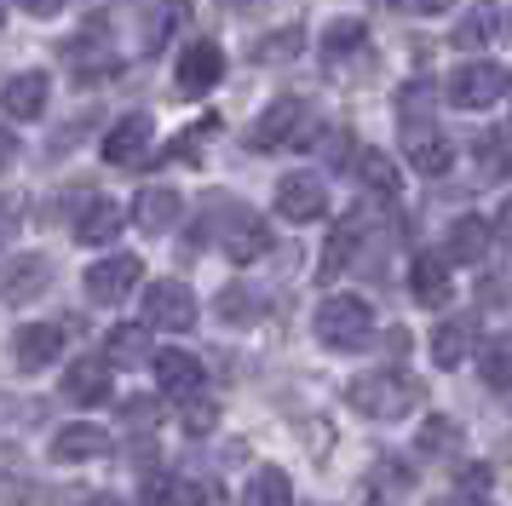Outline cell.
I'll return each mask as SVG.
<instances>
[{
	"mask_svg": "<svg viewBox=\"0 0 512 506\" xmlns=\"http://www.w3.org/2000/svg\"><path fill=\"white\" fill-rule=\"evenodd\" d=\"M449 41L461 46V52H478V46H489V41H495V12H489V6H472V12L455 23V35H449Z\"/></svg>",
	"mask_w": 512,
	"mask_h": 506,
	"instance_id": "obj_29",
	"label": "cell"
},
{
	"mask_svg": "<svg viewBox=\"0 0 512 506\" xmlns=\"http://www.w3.org/2000/svg\"><path fill=\"white\" fill-rule=\"evenodd\" d=\"M47 288H52V259L47 253H24V259L0 265V299H6V305H29V299L47 294Z\"/></svg>",
	"mask_w": 512,
	"mask_h": 506,
	"instance_id": "obj_9",
	"label": "cell"
},
{
	"mask_svg": "<svg viewBox=\"0 0 512 506\" xmlns=\"http://www.w3.org/2000/svg\"><path fill=\"white\" fill-rule=\"evenodd\" d=\"M219 6H231V12H254L259 0H219Z\"/></svg>",
	"mask_w": 512,
	"mask_h": 506,
	"instance_id": "obj_41",
	"label": "cell"
},
{
	"mask_svg": "<svg viewBox=\"0 0 512 506\" xmlns=\"http://www.w3.org/2000/svg\"><path fill=\"white\" fill-rule=\"evenodd\" d=\"M403 150H409V161H415V173H426V179L449 173V161H455L449 138H443L432 121H420V127H403Z\"/></svg>",
	"mask_w": 512,
	"mask_h": 506,
	"instance_id": "obj_15",
	"label": "cell"
},
{
	"mask_svg": "<svg viewBox=\"0 0 512 506\" xmlns=\"http://www.w3.org/2000/svg\"><path fill=\"white\" fill-rule=\"evenodd\" d=\"M489 253V225L472 213V219H455V230H449V259L455 265H478Z\"/></svg>",
	"mask_w": 512,
	"mask_h": 506,
	"instance_id": "obj_24",
	"label": "cell"
},
{
	"mask_svg": "<svg viewBox=\"0 0 512 506\" xmlns=\"http://www.w3.org/2000/svg\"><path fill=\"white\" fill-rule=\"evenodd\" d=\"M18 236V196H0V248Z\"/></svg>",
	"mask_w": 512,
	"mask_h": 506,
	"instance_id": "obj_36",
	"label": "cell"
},
{
	"mask_svg": "<svg viewBox=\"0 0 512 506\" xmlns=\"http://www.w3.org/2000/svg\"><path fill=\"white\" fill-rule=\"evenodd\" d=\"M47 92H52L47 75H41V69H24V75H12V81L0 87V110L12 115V121H35V115L47 110Z\"/></svg>",
	"mask_w": 512,
	"mask_h": 506,
	"instance_id": "obj_17",
	"label": "cell"
},
{
	"mask_svg": "<svg viewBox=\"0 0 512 506\" xmlns=\"http://www.w3.org/2000/svg\"><path fill=\"white\" fill-rule=\"evenodd\" d=\"M64 397L70 403H110V363L104 357H75L64 374Z\"/></svg>",
	"mask_w": 512,
	"mask_h": 506,
	"instance_id": "obj_19",
	"label": "cell"
},
{
	"mask_svg": "<svg viewBox=\"0 0 512 506\" xmlns=\"http://www.w3.org/2000/svg\"><path fill=\"white\" fill-rule=\"evenodd\" d=\"M156 351H150V328L144 322H121L116 334L104 340V363L110 368H139V363H150Z\"/></svg>",
	"mask_w": 512,
	"mask_h": 506,
	"instance_id": "obj_20",
	"label": "cell"
},
{
	"mask_svg": "<svg viewBox=\"0 0 512 506\" xmlns=\"http://www.w3.org/2000/svg\"><path fill=\"white\" fill-rule=\"evenodd\" d=\"M179 426H185L190 437H208L213 426H219V403H213V397H202V391H196V397H185V403H179Z\"/></svg>",
	"mask_w": 512,
	"mask_h": 506,
	"instance_id": "obj_32",
	"label": "cell"
},
{
	"mask_svg": "<svg viewBox=\"0 0 512 506\" xmlns=\"http://www.w3.org/2000/svg\"><path fill=\"white\" fill-rule=\"evenodd\" d=\"M139 506H185V489H179L173 478H162V472H156V478L139 489Z\"/></svg>",
	"mask_w": 512,
	"mask_h": 506,
	"instance_id": "obj_35",
	"label": "cell"
},
{
	"mask_svg": "<svg viewBox=\"0 0 512 506\" xmlns=\"http://www.w3.org/2000/svg\"><path fill=\"white\" fill-rule=\"evenodd\" d=\"M259 305H265V299H259L248 282H231V288L219 294V322H225V328H248V322H259Z\"/></svg>",
	"mask_w": 512,
	"mask_h": 506,
	"instance_id": "obj_26",
	"label": "cell"
},
{
	"mask_svg": "<svg viewBox=\"0 0 512 506\" xmlns=\"http://www.w3.org/2000/svg\"><path fill=\"white\" fill-rule=\"evenodd\" d=\"M478 374H484L495 391H512V340H489L478 351Z\"/></svg>",
	"mask_w": 512,
	"mask_h": 506,
	"instance_id": "obj_30",
	"label": "cell"
},
{
	"mask_svg": "<svg viewBox=\"0 0 512 506\" xmlns=\"http://www.w3.org/2000/svg\"><path fill=\"white\" fill-rule=\"evenodd\" d=\"M409 294H415L420 305H443V299H449V259L420 253L415 271H409Z\"/></svg>",
	"mask_w": 512,
	"mask_h": 506,
	"instance_id": "obj_22",
	"label": "cell"
},
{
	"mask_svg": "<svg viewBox=\"0 0 512 506\" xmlns=\"http://www.w3.org/2000/svg\"><path fill=\"white\" fill-rule=\"evenodd\" d=\"M484 489H489V472H484V466H466V472H461V495H472V501H478Z\"/></svg>",
	"mask_w": 512,
	"mask_h": 506,
	"instance_id": "obj_37",
	"label": "cell"
},
{
	"mask_svg": "<svg viewBox=\"0 0 512 506\" xmlns=\"http://www.w3.org/2000/svg\"><path fill=\"white\" fill-rule=\"evenodd\" d=\"M87 506H127V501H121V495H93Z\"/></svg>",
	"mask_w": 512,
	"mask_h": 506,
	"instance_id": "obj_42",
	"label": "cell"
},
{
	"mask_svg": "<svg viewBox=\"0 0 512 506\" xmlns=\"http://www.w3.org/2000/svg\"><path fill=\"white\" fill-rule=\"evenodd\" d=\"M455 443H461V426H455V420H443V414H432V420L420 426V449H426V455H449Z\"/></svg>",
	"mask_w": 512,
	"mask_h": 506,
	"instance_id": "obj_33",
	"label": "cell"
},
{
	"mask_svg": "<svg viewBox=\"0 0 512 506\" xmlns=\"http://www.w3.org/2000/svg\"><path fill=\"white\" fill-rule=\"evenodd\" d=\"M351 167H357V179L369 184V190H380V196H392V190H397V167H392L386 150H357Z\"/></svg>",
	"mask_w": 512,
	"mask_h": 506,
	"instance_id": "obj_28",
	"label": "cell"
},
{
	"mask_svg": "<svg viewBox=\"0 0 512 506\" xmlns=\"http://www.w3.org/2000/svg\"><path fill=\"white\" fill-rule=\"evenodd\" d=\"M466 351H472V322H443L432 334V363L438 368H461Z\"/></svg>",
	"mask_w": 512,
	"mask_h": 506,
	"instance_id": "obj_25",
	"label": "cell"
},
{
	"mask_svg": "<svg viewBox=\"0 0 512 506\" xmlns=\"http://www.w3.org/2000/svg\"><path fill=\"white\" fill-rule=\"evenodd\" d=\"M369 334H374L369 299H357V294H328L323 305H317V340H323L328 351H357Z\"/></svg>",
	"mask_w": 512,
	"mask_h": 506,
	"instance_id": "obj_2",
	"label": "cell"
},
{
	"mask_svg": "<svg viewBox=\"0 0 512 506\" xmlns=\"http://www.w3.org/2000/svg\"><path fill=\"white\" fill-rule=\"evenodd\" d=\"M133 282H139V259H133V253H110V259L87 265V299H93V305H116V299H127L133 294Z\"/></svg>",
	"mask_w": 512,
	"mask_h": 506,
	"instance_id": "obj_10",
	"label": "cell"
},
{
	"mask_svg": "<svg viewBox=\"0 0 512 506\" xmlns=\"http://www.w3.org/2000/svg\"><path fill=\"white\" fill-rule=\"evenodd\" d=\"M501 242H507V248H512V202L501 207Z\"/></svg>",
	"mask_w": 512,
	"mask_h": 506,
	"instance_id": "obj_40",
	"label": "cell"
},
{
	"mask_svg": "<svg viewBox=\"0 0 512 506\" xmlns=\"http://www.w3.org/2000/svg\"><path fill=\"white\" fill-rule=\"evenodd\" d=\"M179 213H185L179 190H167V184H150V190H139V196H133V219H127V225H139L144 236H162V230L179 225Z\"/></svg>",
	"mask_w": 512,
	"mask_h": 506,
	"instance_id": "obj_12",
	"label": "cell"
},
{
	"mask_svg": "<svg viewBox=\"0 0 512 506\" xmlns=\"http://www.w3.org/2000/svg\"><path fill=\"white\" fill-rule=\"evenodd\" d=\"M98 455H110V432H104V426H93V420L58 426V437H52V460L81 466V460H98Z\"/></svg>",
	"mask_w": 512,
	"mask_h": 506,
	"instance_id": "obj_16",
	"label": "cell"
},
{
	"mask_svg": "<svg viewBox=\"0 0 512 506\" xmlns=\"http://www.w3.org/2000/svg\"><path fill=\"white\" fill-rule=\"evenodd\" d=\"M58 351H64V328L58 322H29V328H18V340H12V363L24 368V374H41Z\"/></svg>",
	"mask_w": 512,
	"mask_h": 506,
	"instance_id": "obj_11",
	"label": "cell"
},
{
	"mask_svg": "<svg viewBox=\"0 0 512 506\" xmlns=\"http://www.w3.org/2000/svg\"><path fill=\"white\" fill-rule=\"evenodd\" d=\"M150 138H156V121H150V115H121L116 127L104 133V161H110V167H133V161L150 150Z\"/></svg>",
	"mask_w": 512,
	"mask_h": 506,
	"instance_id": "obj_13",
	"label": "cell"
},
{
	"mask_svg": "<svg viewBox=\"0 0 512 506\" xmlns=\"http://www.w3.org/2000/svg\"><path fill=\"white\" fill-rule=\"evenodd\" d=\"M179 18H185V0H167V12H156V18H150V29H144V52H162Z\"/></svg>",
	"mask_w": 512,
	"mask_h": 506,
	"instance_id": "obj_34",
	"label": "cell"
},
{
	"mask_svg": "<svg viewBox=\"0 0 512 506\" xmlns=\"http://www.w3.org/2000/svg\"><path fill=\"white\" fill-rule=\"evenodd\" d=\"M507 92H512V75L501 64H489V58L449 69V81H443V98H449L455 110H489V104L507 98Z\"/></svg>",
	"mask_w": 512,
	"mask_h": 506,
	"instance_id": "obj_3",
	"label": "cell"
},
{
	"mask_svg": "<svg viewBox=\"0 0 512 506\" xmlns=\"http://www.w3.org/2000/svg\"><path fill=\"white\" fill-rule=\"evenodd\" d=\"M18 161V138H12V127H0V167H12Z\"/></svg>",
	"mask_w": 512,
	"mask_h": 506,
	"instance_id": "obj_39",
	"label": "cell"
},
{
	"mask_svg": "<svg viewBox=\"0 0 512 506\" xmlns=\"http://www.w3.org/2000/svg\"><path fill=\"white\" fill-rule=\"evenodd\" d=\"M121 230H127V219H121V207L104 202V196L81 202V213H75V242H81V248H110Z\"/></svg>",
	"mask_w": 512,
	"mask_h": 506,
	"instance_id": "obj_14",
	"label": "cell"
},
{
	"mask_svg": "<svg viewBox=\"0 0 512 506\" xmlns=\"http://www.w3.org/2000/svg\"><path fill=\"white\" fill-rule=\"evenodd\" d=\"M346 403L369 420H403V414L420 403V386L397 368H374V374H357L346 386Z\"/></svg>",
	"mask_w": 512,
	"mask_h": 506,
	"instance_id": "obj_1",
	"label": "cell"
},
{
	"mask_svg": "<svg viewBox=\"0 0 512 506\" xmlns=\"http://www.w3.org/2000/svg\"><path fill=\"white\" fill-rule=\"evenodd\" d=\"M242 506H294V483L282 466H259L248 489H242Z\"/></svg>",
	"mask_w": 512,
	"mask_h": 506,
	"instance_id": "obj_23",
	"label": "cell"
},
{
	"mask_svg": "<svg viewBox=\"0 0 512 506\" xmlns=\"http://www.w3.org/2000/svg\"><path fill=\"white\" fill-rule=\"evenodd\" d=\"M150 368H156L162 391H173V397H196L202 391V357L196 351H156Z\"/></svg>",
	"mask_w": 512,
	"mask_h": 506,
	"instance_id": "obj_18",
	"label": "cell"
},
{
	"mask_svg": "<svg viewBox=\"0 0 512 506\" xmlns=\"http://www.w3.org/2000/svg\"><path fill=\"white\" fill-rule=\"evenodd\" d=\"M363 41H369V29H363L357 18L328 23V29H323V58H351V52H357Z\"/></svg>",
	"mask_w": 512,
	"mask_h": 506,
	"instance_id": "obj_31",
	"label": "cell"
},
{
	"mask_svg": "<svg viewBox=\"0 0 512 506\" xmlns=\"http://www.w3.org/2000/svg\"><path fill=\"white\" fill-rule=\"evenodd\" d=\"M300 46H305V29H300V23L271 29L265 41H254V64H288V58H300Z\"/></svg>",
	"mask_w": 512,
	"mask_h": 506,
	"instance_id": "obj_27",
	"label": "cell"
},
{
	"mask_svg": "<svg viewBox=\"0 0 512 506\" xmlns=\"http://www.w3.org/2000/svg\"><path fill=\"white\" fill-rule=\"evenodd\" d=\"M196 322V294L185 282H150L144 288V328H167V334H185Z\"/></svg>",
	"mask_w": 512,
	"mask_h": 506,
	"instance_id": "obj_5",
	"label": "cell"
},
{
	"mask_svg": "<svg viewBox=\"0 0 512 506\" xmlns=\"http://www.w3.org/2000/svg\"><path fill=\"white\" fill-rule=\"evenodd\" d=\"M305 121H311V110H305V98H277L271 110L254 121V133H248V144L254 150H277V144H305Z\"/></svg>",
	"mask_w": 512,
	"mask_h": 506,
	"instance_id": "obj_6",
	"label": "cell"
},
{
	"mask_svg": "<svg viewBox=\"0 0 512 506\" xmlns=\"http://www.w3.org/2000/svg\"><path fill=\"white\" fill-rule=\"evenodd\" d=\"M420 12H443V6H449V0H415Z\"/></svg>",
	"mask_w": 512,
	"mask_h": 506,
	"instance_id": "obj_43",
	"label": "cell"
},
{
	"mask_svg": "<svg viewBox=\"0 0 512 506\" xmlns=\"http://www.w3.org/2000/svg\"><path fill=\"white\" fill-rule=\"evenodd\" d=\"M219 75H225V52H219L213 41H190L185 52H179L173 87H179V98H202V92L219 87Z\"/></svg>",
	"mask_w": 512,
	"mask_h": 506,
	"instance_id": "obj_7",
	"label": "cell"
},
{
	"mask_svg": "<svg viewBox=\"0 0 512 506\" xmlns=\"http://www.w3.org/2000/svg\"><path fill=\"white\" fill-rule=\"evenodd\" d=\"M357 236H363V213L340 219V230L328 236V248H323V265H317V276H323V282H334L340 271H351V259H357Z\"/></svg>",
	"mask_w": 512,
	"mask_h": 506,
	"instance_id": "obj_21",
	"label": "cell"
},
{
	"mask_svg": "<svg viewBox=\"0 0 512 506\" xmlns=\"http://www.w3.org/2000/svg\"><path fill=\"white\" fill-rule=\"evenodd\" d=\"M0 23H6V6H0Z\"/></svg>",
	"mask_w": 512,
	"mask_h": 506,
	"instance_id": "obj_44",
	"label": "cell"
},
{
	"mask_svg": "<svg viewBox=\"0 0 512 506\" xmlns=\"http://www.w3.org/2000/svg\"><path fill=\"white\" fill-rule=\"evenodd\" d=\"M277 213H282V219H294V225L323 219V213H328L323 179H317V173H282V179H277Z\"/></svg>",
	"mask_w": 512,
	"mask_h": 506,
	"instance_id": "obj_8",
	"label": "cell"
},
{
	"mask_svg": "<svg viewBox=\"0 0 512 506\" xmlns=\"http://www.w3.org/2000/svg\"><path fill=\"white\" fill-rule=\"evenodd\" d=\"M219 207H225L219 242H225V253H231V265H254L259 253L271 248V225L259 219L254 207H242V202H219Z\"/></svg>",
	"mask_w": 512,
	"mask_h": 506,
	"instance_id": "obj_4",
	"label": "cell"
},
{
	"mask_svg": "<svg viewBox=\"0 0 512 506\" xmlns=\"http://www.w3.org/2000/svg\"><path fill=\"white\" fill-rule=\"evenodd\" d=\"M18 6H24L29 18H58L64 12V0H18Z\"/></svg>",
	"mask_w": 512,
	"mask_h": 506,
	"instance_id": "obj_38",
	"label": "cell"
}]
</instances>
